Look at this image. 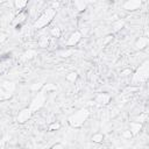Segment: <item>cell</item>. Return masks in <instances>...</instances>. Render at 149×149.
Masks as SVG:
<instances>
[{"label":"cell","mask_w":149,"mask_h":149,"mask_svg":"<svg viewBox=\"0 0 149 149\" xmlns=\"http://www.w3.org/2000/svg\"><path fill=\"white\" fill-rule=\"evenodd\" d=\"M88 116H90V111L87 108H80L68 118V123L71 128L78 129L87 121Z\"/></svg>","instance_id":"cell-1"},{"label":"cell","mask_w":149,"mask_h":149,"mask_svg":"<svg viewBox=\"0 0 149 149\" xmlns=\"http://www.w3.org/2000/svg\"><path fill=\"white\" fill-rule=\"evenodd\" d=\"M56 14H57V9H54V8H51V7L44 9V12L36 19V21L34 22L33 27H34L35 29H37V30H38V29H42V28H44V27H47V26L54 20V17L56 16Z\"/></svg>","instance_id":"cell-2"},{"label":"cell","mask_w":149,"mask_h":149,"mask_svg":"<svg viewBox=\"0 0 149 149\" xmlns=\"http://www.w3.org/2000/svg\"><path fill=\"white\" fill-rule=\"evenodd\" d=\"M148 78H149V61L146 59L133 73L132 81L133 84H143L148 80Z\"/></svg>","instance_id":"cell-3"},{"label":"cell","mask_w":149,"mask_h":149,"mask_svg":"<svg viewBox=\"0 0 149 149\" xmlns=\"http://www.w3.org/2000/svg\"><path fill=\"white\" fill-rule=\"evenodd\" d=\"M44 102H45V94L40 91V92H37L36 95L31 99L30 105H29V108H30V111H31L33 113H35V112L40 111V109L44 106Z\"/></svg>","instance_id":"cell-4"},{"label":"cell","mask_w":149,"mask_h":149,"mask_svg":"<svg viewBox=\"0 0 149 149\" xmlns=\"http://www.w3.org/2000/svg\"><path fill=\"white\" fill-rule=\"evenodd\" d=\"M33 114H34V113L30 111L29 107H24V108H22V109L19 112L17 116H16V121H17V123H20V125L26 123L27 121H29V120L31 119Z\"/></svg>","instance_id":"cell-5"},{"label":"cell","mask_w":149,"mask_h":149,"mask_svg":"<svg viewBox=\"0 0 149 149\" xmlns=\"http://www.w3.org/2000/svg\"><path fill=\"white\" fill-rule=\"evenodd\" d=\"M27 17H28L27 10H21V12H19V14H17V15L14 17V20H13V26H14L16 29H19V28L26 22Z\"/></svg>","instance_id":"cell-6"},{"label":"cell","mask_w":149,"mask_h":149,"mask_svg":"<svg viewBox=\"0 0 149 149\" xmlns=\"http://www.w3.org/2000/svg\"><path fill=\"white\" fill-rule=\"evenodd\" d=\"M141 6H142L141 0H128L122 5V8L128 10V12H134V10L139 9Z\"/></svg>","instance_id":"cell-7"},{"label":"cell","mask_w":149,"mask_h":149,"mask_svg":"<svg viewBox=\"0 0 149 149\" xmlns=\"http://www.w3.org/2000/svg\"><path fill=\"white\" fill-rule=\"evenodd\" d=\"M81 33L79 31V30H76V31H73L70 36H69V38H68V41H66V47H74V45H77L78 43H79V41L81 40Z\"/></svg>","instance_id":"cell-8"},{"label":"cell","mask_w":149,"mask_h":149,"mask_svg":"<svg viewBox=\"0 0 149 149\" xmlns=\"http://www.w3.org/2000/svg\"><path fill=\"white\" fill-rule=\"evenodd\" d=\"M111 101V95L106 92H101V93H98L94 98V102L98 104V105H101V106H106L108 105Z\"/></svg>","instance_id":"cell-9"},{"label":"cell","mask_w":149,"mask_h":149,"mask_svg":"<svg viewBox=\"0 0 149 149\" xmlns=\"http://www.w3.org/2000/svg\"><path fill=\"white\" fill-rule=\"evenodd\" d=\"M141 130H142V123L136 122V121H132V122L129 123V132L132 133L133 136L137 135Z\"/></svg>","instance_id":"cell-10"},{"label":"cell","mask_w":149,"mask_h":149,"mask_svg":"<svg viewBox=\"0 0 149 149\" xmlns=\"http://www.w3.org/2000/svg\"><path fill=\"white\" fill-rule=\"evenodd\" d=\"M148 43H149L148 37H146V36H141V37H139V38L135 41V47H136V49L142 50V49H144V48L148 45Z\"/></svg>","instance_id":"cell-11"},{"label":"cell","mask_w":149,"mask_h":149,"mask_svg":"<svg viewBox=\"0 0 149 149\" xmlns=\"http://www.w3.org/2000/svg\"><path fill=\"white\" fill-rule=\"evenodd\" d=\"M49 44H50V37H49L48 35H42V36H40V38L37 40V45H38L40 48H42V49L48 48Z\"/></svg>","instance_id":"cell-12"},{"label":"cell","mask_w":149,"mask_h":149,"mask_svg":"<svg viewBox=\"0 0 149 149\" xmlns=\"http://www.w3.org/2000/svg\"><path fill=\"white\" fill-rule=\"evenodd\" d=\"M1 87L5 88L7 92H9V93L13 94L14 91H15V88H16V84L14 81H3V84H2Z\"/></svg>","instance_id":"cell-13"},{"label":"cell","mask_w":149,"mask_h":149,"mask_svg":"<svg viewBox=\"0 0 149 149\" xmlns=\"http://www.w3.org/2000/svg\"><path fill=\"white\" fill-rule=\"evenodd\" d=\"M73 6L76 7V9H77L78 12H84V10L86 9V7H87V3H86V1L76 0V1L73 2Z\"/></svg>","instance_id":"cell-14"},{"label":"cell","mask_w":149,"mask_h":149,"mask_svg":"<svg viewBox=\"0 0 149 149\" xmlns=\"http://www.w3.org/2000/svg\"><path fill=\"white\" fill-rule=\"evenodd\" d=\"M56 90H57V86H56L55 84L49 83V84H44V85H43L41 92H43V93L45 94V93H49V92H54V91H56Z\"/></svg>","instance_id":"cell-15"},{"label":"cell","mask_w":149,"mask_h":149,"mask_svg":"<svg viewBox=\"0 0 149 149\" xmlns=\"http://www.w3.org/2000/svg\"><path fill=\"white\" fill-rule=\"evenodd\" d=\"M27 5H28V1H26V0H15L14 1V6L19 12L23 10L27 7Z\"/></svg>","instance_id":"cell-16"},{"label":"cell","mask_w":149,"mask_h":149,"mask_svg":"<svg viewBox=\"0 0 149 149\" xmlns=\"http://www.w3.org/2000/svg\"><path fill=\"white\" fill-rule=\"evenodd\" d=\"M104 139H105V136H104L102 133H95V134H93V135L91 136V140H92V142H94V143H102Z\"/></svg>","instance_id":"cell-17"},{"label":"cell","mask_w":149,"mask_h":149,"mask_svg":"<svg viewBox=\"0 0 149 149\" xmlns=\"http://www.w3.org/2000/svg\"><path fill=\"white\" fill-rule=\"evenodd\" d=\"M12 93H9V92H7L5 88H2V87H0V101H5V100H8V99H10L12 98Z\"/></svg>","instance_id":"cell-18"},{"label":"cell","mask_w":149,"mask_h":149,"mask_svg":"<svg viewBox=\"0 0 149 149\" xmlns=\"http://www.w3.org/2000/svg\"><path fill=\"white\" fill-rule=\"evenodd\" d=\"M77 78H78V73L76 71H71L65 76V80L69 83H74L77 80Z\"/></svg>","instance_id":"cell-19"},{"label":"cell","mask_w":149,"mask_h":149,"mask_svg":"<svg viewBox=\"0 0 149 149\" xmlns=\"http://www.w3.org/2000/svg\"><path fill=\"white\" fill-rule=\"evenodd\" d=\"M123 26H125V22H123V20H118V21H115L114 23H113V30L114 31H119L120 29H122L123 28Z\"/></svg>","instance_id":"cell-20"},{"label":"cell","mask_w":149,"mask_h":149,"mask_svg":"<svg viewBox=\"0 0 149 149\" xmlns=\"http://www.w3.org/2000/svg\"><path fill=\"white\" fill-rule=\"evenodd\" d=\"M72 52H73L72 49H63V50H59V51H58V55H59L61 57L64 58V57H69V56H71Z\"/></svg>","instance_id":"cell-21"},{"label":"cell","mask_w":149,"mask_h":149,"mask_svg":"<svg viewBox=\"0 0 149 149\" xmlns=\"http://www.w3.org/2000/svg\"><path fill=\"white\" fill-rule=\"evenodd\" d=\"M147 119H148V113L147 112H144V113H141L134 121H136V122H140V123H143V122H146L147 121Z\"/></svg>","instance_id":"cell-22"},{"label":"cell","mask_w":149,"mask_h":149,"mask_svg":"<svg viewBox=\"0 0 149 149\" xmlns=\"http://www.w3.org/2000/svg\"><path fill=\"white\" fill-rule=\"evenodd\" d=\"M61 29L58 28V27H54V28H51V30H50V35H52L54 37H56V38H58V37H61Z\"/></svg>","instance_id":"cell-23"},{"label":"cell","mask_w":149,"mask_h":149,"mask_svg":"<svg viewBox=\"0 0 149 149\" xmlns=\"http://www.w3.org/2000/svg\"><path fill=\"white\" fill-rule=\"evenodd\" d=\"M35 55H36V52H35L34 50L29 49V50H27V51L23 54V58H24V59H31V58H34Z\"/></svg>","instance_id":"cell-24"},{"label":"cell","mask_w":149,"mask_h":149,"mask_svg":"<svg viewBox=\"0 0 149 149\" xmlns=\"http://www.w3.org/2000/svg\"><path fill=\"white\" fill-rule=\"evenodd\" d=\"M61 128V123L59 122H52L48 126V130L49 132H55V130H58Z\"/></svg>","instance_id":"cell-25"},{"label":"cell","mask_w":149,"mask_h":149,"mask_svg":"<svg viewBox=\"0 0 149 149\" xmlns=\"http://www.w3.org/2000/svg\"><path fill=\"white\" fill-rule=\"evenodd\" d=\"M43 85H44V84H42V83H36V84H33V85L30 86V90H31V91H35V92H40V91L42 90Z\"/></svg>","instance_id":"cell-26"},{"label":"cell","mask_w":149,"mask_h":149,"mask_svg":"<svg viewBox=\"0 0 149 149\" xmlns=\"http://www.w3.org/2000/svg\"><path fill=\"white\" fill-rule=\"evenodd\" d=\"M65 147H64V144L63 143H55V144H52L49 149H64Z\"/></svg>","instance_id":"cell-27"},{"label":"cell","mask_w":149,"mask_h":149,"mask_svg":"<svg viewBox=\"0 0 149 149\" xmlns=\"http://www.w3.org/2000/svg\"><path fill=\"white\" fill-rule=\"evenodd\" d=\"M122 137H125V139H132L133 135H132V133H130L129 130H125V132L122 133Z\"/></svg>","instance_id":"cell-28"},{"label":"cell","mask_w":149,"mask_h":149,"mask_svg":"<svg viewBox=\"0 0 149 149\" xmlns=\"http://www.w3.org/2000/svg\"><path fill=\"white\" fill-rule=\"evenodd\" d=\"M6 40H7V34H5V33L0 31V44H1L2 42H5Z\"/></svg>","instance_id":"cell-29"},{"label":"cell","mask_w":149,"mask_h":149,"mask_svg":"<svg viewBox=\"0 0 149 149\" xmlns=\"http://www.w3.org/2000/svg\"><path fill=\"white\" fill-rule=\"evenodd\" d=\"M120 74H121V76H128V74H132V70H130V69H125V70L121 71Z\"/></svg>","instance_id":"cell-30"},{"label":"cell","mask_w":149,"mask_h":149,"mask_svg":"<svg viewBox=\"0 0 149 149\" xmlns=\"http://www.w3.org/2000/svg\"><path fill=\"white\" fill-rule=\"evenodd\" d=\"M112 40H113V35H107V36H106V38H105V41H104V44L109 43Z\"/></svg>","instance_id":"cell-31"},{"label":"cell","mask_w":149,"mask_h":149,"mask_svg":"<svg viewBox=\"0 0 149 149\" xmlns=\"http://www.w3.org/2000/svg\"><path fill=\"white\" fill-rule=\"evenodd\" d=\"M1 3H3V1H0V5H1Z\"/></svg>","instance_id":"cell-32"},{"label":"cell","mask_w":149,"mask_h":149,"mask_svg":"<svg viewBox=\"0 0 149 149\" xmlns=\"http://www.w3.org/2000/svg\"><path fill=\"white\" fill-rule=\"evenodd\" d=\"M22 149H29V148H22Z\"/></svg>","instance_id":"cell-33"}]
</instances>
